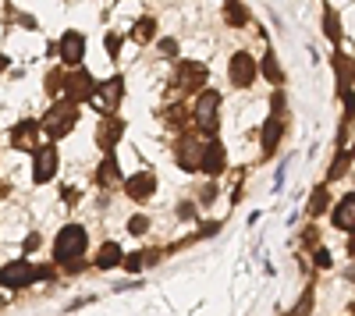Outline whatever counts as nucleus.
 <instances>
[{
    "mask_svg": "<svg viewBox=\"0 0 355 316\" xmlns=\"http://www.w3.org/2000/svg\"><path fill=\"white\" fill-rule=\"evenodd\" d=\"M85 245H89V235L82 224H68L57 231V242H53V260L57 263H75L78 256H85Z\"/></svg>",
    "mask_w": 355,
    "mask_h": 316,
    "instance_id": "f257e3e1",
    "label": "nucleus"
},
{
    "mask_svg": "<svg viewBox=\"0 0 355 316\" xmlns=\"http://www.w3.org/2000/svg\"><path fill=\"white\" fill-rule=\"evenodd\" d=\"M71 128H75V103H57V107H50V114L43 118V132H46L50 139H64Z\"/></svg>",
    "mask_w": 355,
    "mask_h": 316,
    "instance_id": "f03ea898",
    "label": "nucleus"
},
{
    "mask_svg": "<svg viewBox=\"0 0 355 316\" xmlns=\"http://www.w3.org/2000/svg\"><path fill=\"white\" fill-rule=\"evenodd\" d=\"M121 93H125V82H121V78H107V82L96 85L89 100H93L96 110H114L117 103H121Z\"/></svg>",
    "mask_w": 355,
    "mask_h": 316,
    "instance_id": "7ed1b4c3",
    "label": "nucleus"
},
{
    "mask_svg": "<svg viewBox=\"0 0 355 316\" xmlns=\"http://www.w3.org/2000/svg\"><path fill=\"white\" fill-rule=\"evenodd\" d=\"M217 110H220V96L217 93H202L199 100H196V121H199V128L210 135V132H217Z\"/></svg>",
    "mask_w": 355,
    "mask_h": 316,
    "instance_id": "20e7f679",
    "label": "nucleus"
},
{
    "mask_svg": "<svg viewBox=\"0 0 355 316\" xmlns=\"http://www.w3.org/2000/svg\"><path fill=\"white\" fill-rule=\"evenodd\" d=\"M33 281H36V270L25 260H15L0 270V284H4V288H25V284H33Z\"/></svg>",
    "mask_w": 355,
    "mask_h": 316,
    "instance_id": "39448f33",
    "label": "nucleus"
},
{
    "mask_svg": "<svg viewBox=\"0 0 355 316\" xmlns=\"http://www.w3.org/2000/svg\"><path fill=\"white\" fill-rule=\"evenodd\" d=\"M64 89H68L71 103H82L85 96H93V89H96V82L89 78V71H71V75L64 78Z\"/></svg>",
    "mask_w": 355,
    "mask_h": 316,
    "instance_id": "423d86ee",
    "label": "nucleus"
},
{
    "mask_svg": "<svg viewBox=\"0 0 355 316\" xmlns=\"http://www.w3.org/2000/svg\"><path fill=\"white\" fill-rule=\"evenodd\" d=\"M57 175V150L53 146H46V150H40L36 153V160H33V182H50Z\"/></svg>",
    "mask_w": 355,
    "mask_h": 316,
    "instance_id": "0eeeda50",
    "label": "nucleus"
},
{
    "mask_svg": "<svg viewBox=\"0 0 355 316\" xmlns=\"http://www.w3.org/2000/svg\"><path fill=\"white\" fill-rule=\"evenodd\" d=\"M199 167L206 170V175H220V170H224V146L217 139L206 142V150L199 153Z\"/></svg>",
    "mask_w": 355,
    "mask_h": 316,
    "instance_id": "6e6552de",
    "label": "nucleus"
},
{
    "mask_svg": "<svg viewBox=\"0 0 355 316\" xmlns=\"http://www.w3.org/2000/svg\"><path fill=\"white\" fill-rule=\"evenodd\" d=\"M82 57H85V40L78 33H64L61 36V61L64 64H78Z\"/></svg>",
    "mask_w": 355,
    "mask_h": 316,
    "instance_id": "1a4fd4ad",
    "label": "nucleus"
},
{
    "mask_svg": "<svg viewBox=\"0 0 355 316\" xmlns=\"http://www.w3.org/2000/svg\"><path fill=\"white\" fill-rule=\"evenodd\" d=\"M252 75H256V61H252V57L249 53H234L231 57V78H234V85H249Z\"/></svg>",
    "mask_w": 355,
    "mask_h": 316,
    "instance_id": "9d476101",
    "label": "nucleus"
},
{
    "mask_svg": "<svg viewBox=\"0 0 355 316\" xmlns=\"http://www.w3.org/2000/svg\"><path fill=\"white\" fill-rule=\"evenodd\" d=\"M334 227H341V231H355V192L345 195L341 203L334 207Z\"/></svg>",
    "mask_w": 355,
    "mask_h": 316,
    "instance_id": "9b49d317",
    "label": "nucleus"
},
{
    "mask_svg": "<svg viewBox=\"0 0 355 316\" xmlns=\"http://www.w3.org/2000/svg\"><path fill=\"white\" fill-rule=\"evenodd\" d=\"M153 188H157V178L146 170V175H135V178H128V195L135 199V203H142V199H150L153 195Z\"/></svg>",
    "mask_w": 355,
    "mask_h": 316,
    "instance_id": "f8f14e48",
    "label": "nucleus"
},
{
    "mask_svg": "<svg viewBox=\"0 0 355 316\" xmlns=\"http://www.w3.org/2000/svg\"><path fill=\"white\" fill-rule=\"evenodd\" d=\"M36 132H40V125L36 121H21V125H15V146L18 150H25V146H33V139H36Z\"/></svg>",
    "mask_w": 355,
    "mask_h": 316,
    "instance_id": "ddd939ff",
    "label": "nucleus"
},
{
    "mask_svg": "<svg viewBox=\"0 0 355 316\" xmlns=\"http://www.w3.org/2000/svg\"><path fill=\"white\" fill-rule=\"evenodd\" d=\"M117 263H121V245L107 242V245L96 252V267H100V270H110V267H117Z\"/></svg>",
    "mask_w": 355,
    "mask_h": 316,
    "instance_id": "4468645a",
    "label": "nucleus"
},
{
    "mask_svg": "<svg viewBox=\"0 0 355 316\" xmlns=\"http://www.w3.org/2000/svg\"><path fill=\"white\" fill-rule=\"evenodd\" d=\"M117 178H121V175H117V164H114V157H107L103 167H100V182L110 185V182H117Z\"/></svg>",
    "mask_w": 355,
    "mask_h": 316,
    "instance_id": "2eb2a0df",
    "label": "nucleus"
},
{
    "mask_svg": "<svg viewBox=\"0 0 355 316\" xmlns=\"http://www.w3.org/2000/svg\"><path fill=\"white\" fill-rule=\"evenodd\" d=\"M132 36H135L139 43H142V40H150V36H153V21H150V18H146V21H139Z\"/></svg>",
    "mask_w": 355,
    "mask_h": 316,
    "instance_id": "dca6fc26",
    "label": "nucleus"
},
{
    "mask_svg": "<svg viewBox=\"0 0 355 316\" xmlns=\"http://www.w3.org/2000/svg\"><path fill=\"white\" fill-rule=\"evenodd\" d=\"M117 50H121V40H117V36H107V53L117 57Z\"/></svg>",
    "mask_w": 355,
    "mask_h": 316,
    "instance_id": "f3484780",
    "label": "nucleus"
},
{
    "mask_svg": "<svg viewBox=\"0 0 355 316\" xmlns=\"http://www.w3.org/2000/svg\"><path fill=\"white\" fill-rule=\"evenodd\" d=\"M160 46H164V53H178V43H174V40H164Z\"/></svg>",
    "mask_w": 355,
    "mask_h": 316,
    "instance_id": "a211bd4d",
    "label": "nucleus"
},
{
    "mask_svg": "<svg viewBox=\"0 0 355 316\" xmlns=\"http://www.w3.org/2000/svg\"><path fill=\"white\" fill-rule=\"evenodd\" d=\"M139 231H146V220L135 217V220H132V235H139Z\"/></svg>",
    "mask_w": 355,
    "mask_h": 316,
    "instance_id": "6ab92c4d",
    "label": "nucleus"
},
{
    "mask_svg": "<svg viewBox=\"0 0 355 316\" xmlns=\"http://www.w3.org/2000/svg\"><path fill=\"white\" fill-rule=\"evenodd\" d=\"M4 68H8V57H4V53H0V71H4Z\"/></svg>",
    "mask_w": 355,
    "mask_h": 316,
    "instance_id": "aec40b11",
    "label": "nucleus"
},
{
    "mask_svg": "<svg viewBox=\"0 0 355 316\" xmlns=\"http://www.w3.org/2000/svg\"><path fill=\"white\" fill-rule=\"evenodd\" d=\"M348 252H352V256H355V231H352V245H348Z\"/></svg>",
    "mask_w": 355,
    "mask_h": 316,
    "instance_id": "412c9836",
    "label": "nucleus"
}]
</instances>
